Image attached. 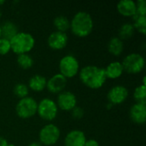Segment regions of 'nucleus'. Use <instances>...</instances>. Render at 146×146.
<instances>
[{"label":"nucleus","instance_id":"obj_1","mask_svg":"<svg viewBox=\"0 0 146 146\" xmlns=\"http://www.w3.org/2000/svg\"><path fill=\"white\" fill-rule=\"evenodd\" d=\"M80 81L91 89H99L106 82V75L104 68L96 65H87L80 69Z\"/></svg>","mask_w":146,"mask_h":146},{"label":"nucleus","instance_id":"obj_2","mask_svg":"<svg viewBox=\"0 0 146 146\" xmlns=\"http://www.w3.org/2000/svg\"><path fill=\"white\" fill-rule=\"evenodd\" d=\"M94 23L92 15L86 11L77 12L70 21V29L73 34L79 38L89 36L93 30Z\"/></svg>","mask_w":146,"mask_h":146},{"label":"nucleus","instance_id":"obj_3","mask_svg":"<svg viewBox=\"0 0 146 146\" xmlns=\"http://www.w3.org/2000/svg\"><path fill=\"white\" fill-rule=\"evenodd\" d=\"M9 42L11 50L16 55L28 54L35 45L34 37L27 32H18Z\"/></svg>","mask_w":146,"mask_h":146},{"label":"nucleus","instance_id":"obj_4","mask_svg":"<svg viewBox=\"0 0 146 146\" xmlns=\"http://www.w3.org/2000/svg\"><path fill=\"white\" fill-rule=\"evenodd\" d=\"M59 74L67 80L74 78L80 72V63L78 59L73 55H67L63 56L59 62Z\"/></svg>","mask_w":146,"mask_h":146},{"label":"nucleus","instance_id":"obj_5","mask_svg":"<svg viewBox=\"0 0 146 146\" xmlns=\"http://www.w3.org/2000/svg\"><path fill=\"white\" fill-rule=\"evenodd\" d=\"M121 64L124 71L128 74H136L144 69L145 60L144 56L139 53H130L124 57Z\"/></svg>","mask_w":146,"mask_h":146},{"label":"nucleus","instance_id":"obj_6","mask_svg":"<svg viewBox=\"0 0 146 146\" xmlns=\"http://www.w3.org/2000/svg\"><path fill=\"white\" fill-rule=\"evenodd\" d=\"M38 103L30 97L21 98L15 106L16 115L21 119H29L37 114Z\"/></svg>","mask_w":146,"mask_h":146},{"label":"nucleus","instance_id":"obj_7","mask_svg":"<svg viewBox=\"0 0 146 146\" xmlns=\"http://www.w3.org/2000/svg\"><path fill=\"white\" fill-rule=\"evenodd\" d=\"M37 114L46 121H51L56 119L58 114V107L55 101L50 98H44L38 103Z\"/></svg>","mask_w":146,"mask_h":146},{"label":"nucleus","instance_id":"obj_8","mask_svg":"<svg viewBox=\"0 0 146 146\" xmlns=\"http://www.w3.org/2000/svg\"><path fill=\"white\" fill-rule=\"evenodd\" d=\"M61 136L60 129L54 124H47L39 131V143L45 146L54 145L57 143Z\"/></svg>","mask_w":146,"mask_h":146},{"label":"nucleus","instance_id":"obj_9","mask_svg":"<svg viewBox=\"0 0 146 146\" xmlns=\"http://www.w3.org/2000/svg\"><path fill=\"white\" fill-rule=\"evenodd\" d=\"M56 104L58 109L63 111H71L77 106V98L73 92L69 91H63L58 94Z\"/></svg>","mask_w":146,"mask_h":146},{"label":"nucleus","instance_id":"obj_10","mask_svg":"<svg viewBox=\"0 0 146 146\" xmlns=\"http://www.w3.org/2000/svg\"><path fill=\"white\" fill-rule=\"evenodd\" d=\"M129 92L127 87L124 86H113L107 94V98L109 103L114 105H118L123 104L128 98Z\"/></svg>","mask_w":146,"mask_h":146},{"label":"nucleus","instance_id":"obj_11","mask_svg":"<svg viewBox=\"0 0 146 146\" xmlns=\"http://www.w3.org/2000/svg\"><path fill=\"white\" fill-rule=\"evenodd\" d=\"M68 41V38L66 33L55 31L48 37L47 44L50 49L54 50H61L66 47Z\"/></svg>","mask_w":146,"mask_h":146},{"label":"nucleus","instance_id":"obj_12","mask_svg":"<svg viewBox=\"0 0 146 146\" xmlns=\"http://www.w3.org/2000/svg\"><path fill=\"white\" fill-rule=\"evenodd\" d=\"M67 82L68 80L65 77H63L61 74H56L47 80L46 88L51 93L59 94L64 91L67 86Z\"/></svg>","mask_w":146,"mask_h":146},{"label":"nucleus","instance_id":"obj_13","mask_svg":"<svg viewBox=\"0 0 146 146\" xmlns=\"http://www.w3.org/2000/svg\"><path fill=\"white\" fill-rule=\"evenodd\" d=\"M86 137L84 132L80 130H72L67 133L64 139L65 146H85Z\"/></svg>","mask_w":146,"mask_h":146},{"label":"nucleus","instance_id":"obj_14","mask_svg":"<svg viewBox=\"0 0 146 146\" xmlns=\"http://www.w3.org/2000/svg\"><path fill=\"white\" fill-rule=\"evenodd\" d=\"M129 116L133 122L138 125L145 124L146 121V105L143 104H134L129 111Z\"/></svg>","mask_w":146,"mask_h":146},{"label":"nucleus","instance_id":"obj_15","mask_svg":"<svg viewBox=\"0 0 146 146\" xmlns=\"http://www.w3.org/2000/svg\"><path fill=\"white\" fill-rule=\"evenodd\" d=\"M117 11L125 17H133L136 14V3L133 0H121L116 5Z\"/></svg>","mask_w":146,"mask_h":146},{"label":"nucleus","instance_id":"obj_16","mask_svg":"<svg viewBox=\"0 0 146 146\" xmlns=\"http://www.w3.org/2000/svg\"><path fill=\"white\" fill-rule=\"evenodd\" d=\"M104 72L107 79L115 80L122 75V74L124 73V69L121 62L115 61L109 63L107 67L104 68Z\"/></svg>","mask_w":146,"mask_h":146},{"label":"nucleus","instance_id":"obj_17","mask_svg":"<svg viewBox=\"0 0 146 146\" xmlns=\"http://www.w3.org/2000/svg\"><path fill=\"white\" fill-rule=\"evenodd\" d=\"M46 82L47 80L44 76L40 74H35L29 79L27 86L30 90L39 92L46 88Z\"/></svg>","mask_w":146,"mask_h":146},{"label":"nucleus","instance_id":"obj_18","mask_svg":"<svg viewBox=\"0 0 146 146\" xmlns=\"http://www.w3.org/2000/svg\"><path fill=\"white\" fill-rule=\"evenodd\" d=\"M0 27H1V37L8 40H10L19 32L16 24H15L11 21H4L2 25H0Z\"/></svg>","mask_w":146,"mask_h":146},{"label":"nucleus","instance_id":"obj_19","mask_svg":"<svg viewBox=\"0 0 146 146\" xmlns=\"http://www.w3.org/2000/svg\"><path fill=\"white\" fill-rule=\"evenodd\" d=\"M123 50L124 43L121 38L118 37H113L110 39L108 43V50L111 55L118 56L123 52Z\"/></svg>","mask_w":146,"mask_h":146},{"label":"nucleus","instance_id":"obj_20","mask_svg":"<svg viewBox=\"0 0 146 146\" xmlns=\"http://www.w3.org/2000/svg\"><path fill=\"white\" fill-rule=\"evenodd\" d=\"M134 32H135V29H134L133 23H128V22L124 23L123 25L121 26V27L119 29L118 38H121L122 41L125 39H128L133 36Z\"/></svg>","mask_w":146,"mask_h":146},{"label":"nucleus","instance_id":"obj_21","mask_svg":"<svg viewBox=\"0 0 146 146\" xmlns=\"http://www.w3.org/2000/svg\"><path fill=\"white\" fill-rule=\"evenodd\" d=\"M54 27H56V31L65 33L70 27V21L64 15L56 16L53 21Z\"/></svg>","mask_w":146,"mask_h":146},{"label":"nucleus","instance_id":"obj_22","mask_svg":"<svg viewBox=\"0 0 146 146\" xmlns=\"http://www.w3.org/2000/svg\"><path fill=\"white\" fill-rule=\"evenodd\" d=\"M134 29L139 32L141 34L145 35L146 33V15L135 14L133 17Z\"/></svg>","mask_w":146,"mask_h":146},{"label":"nucleus","instance_id":"obj_23","mask_svg":"<svg viewBox=\"0 0 146 146\" xmlns=\"http://www.w3.org/2000/svg\"><path fill=\"white\" fill-rule=\"evenodd\" d=\"M16 62L23 69H28L31 68L33 66L34 61L33 57L29 54H21L17 56Z\"/></svg>","mask_w":146,"mask_h":146},{"label":"nucleus","instance_id":"obj_24","mask_svg":"<svg viewBox=\"0 0 146 146\" xmlns=\"http://www.w3.org/2000/svg\"><path fill=\"white\" fill-rule=\"evenodd\" d=\"M133 98L138 104H145L146 103V86L140 85L137 86L133 92Z\"/></svg>","mask_w":146,"mask_h":146},{"label":"nucleus","instance_id":"obj_25","mask_svg":"<svg viewBox=\"0 0 146 146\" xmlns=\"http://www.w3.org/2000/svg\"><path fill=\"white\" fill-rule=\"evenodd\" d=\"M14 94L20 99L27 98L28 97V94H29V88L27 85L19 83L15 85L14 87Z\"/></svg>","mask_w":146,"mask_h":146},{"label":"nucleus","instance_id":"obj_26","mask_svg":"<svg viewBox=\"0 0 146 146\" xmlns=\"http://www.w3.org/2000/svg\"><path fill=\"white\" fill-rule=\"evenodd\" d=\"M11 50L10 47V42L9 40L0 38V55H6Z\"/></svg>","mask_w":146,"mask_h":146},{"label":"nucleus","instance_id":"obj_27","mask_svg":"<svg viewBox=\"0 0 146 146\" xmlns=\"http://www.w3.org/2000/svg\"><path fill=\"white\" fill-rule=\"evenodd\" d=\"M136 3V14L146 15V3L145 0H139Z\"/></svg>","mask_w":146,"mask_h":146},{"label":"nucleus","instance_id":"obj_28","mask_svg":"<svg viewBox=\"0 0 146 146\" xmlns=\"http://www.w3.org/2000/svg\"><path fill=\"white\" fill-rule=\"evenodd\" d=\"M71 112H72V115H73V117H74V119H76V120H80V119H81V118L84 116V114H85L84 110H83L81 107H80V106H76V107H74V108L71 110Z\"/></svg>","mask_w":146,"mask_h":146},{"label":"nucleus","instance_id":"obj_29","mask_svg":"<svg viewBox=\"0 0 146 146\" xmlns=\"http://www.w3.org/2000/svg\"><path fill=\"white\" fill-rule=\"evenodd\" d=\"M85 146H99V144L96 139H88L86 141Z\"/></svg>","mask_w":146,"mask_h":146},{"label":"nucleus","instance_id":"obj_30","mask_svg":"<svg viewBox=\"0 0 146 146\" xmlns=\"http://www.w3.org/2000/svg\"><path fill=\"white\" fill-rule=\"evenodd\" d=\"M8 145H9L8 141L4 138L0 137V146H8Z\"/></svg>","mask_w":146,"mask_h":146},{"label":"nucleus","instance_id":"obj_31","mask_svg":"<svg viewBox=\"0 0 146 146\" xmlns=\"http://www.w3.org/2000/svg\"><path fill=\"white\" fill-rule=\"evenodd\" d=\"M27 146H42V145L39 143V142H37V141H34V142H32L30 143Z\"/></svg>","mask_w":146,"mask_h":146},{"label":"nucleus","instance_id":"obj_32","mask_svg":"<svg viewBox=\"0 0 146 146\" xmlns=\"http://www.w3.org/2000/svg\"><path fill=\"white\" fill-rule=\"evenodd\" d=\"M4 3H5V1H4V0H0V6H1V5H3Z\"/></svg>","mask_w":146,"mask_h":146},{"label":"nucleus","instance_id":"obj_33","mask_svg":"<svg viewBox=\"0 0 146 146\" xmlns=\"http://www.w3.org/2000/svg\"><path fill=\"white\" fill-rule=\"evenodd\" d=\"M8 146H15V145L14 144H9V145H8Z\"/></svg>","mask_w":146,"mask_h":146},{"label":"nucleus","instance_id":"obj_34","mask_svg":"<svg viewBox=\"0 0 146 146\" xmlns=\"http://www.w3.org/2000/svg\"><path fill=\"white\" fill-rule=\"evenodd\" d=\"M1 16H2V11H1V9H0V18H1Z\"/></svg>","mask_w":146,"mask_h":146},{"label":"nucleus","instance_id":"obj_35","mask_svg":"<svg viewBox=\"0 0 146 146\" xmlns=\"http://www.w3.org/2000/svg\"><path fill=\"white\" fill-rule=\"evenodd\" d=\"M0 38H1V27H0Z\"/></svg>","mask_w":146,"mask_h":146}]
</instances>
